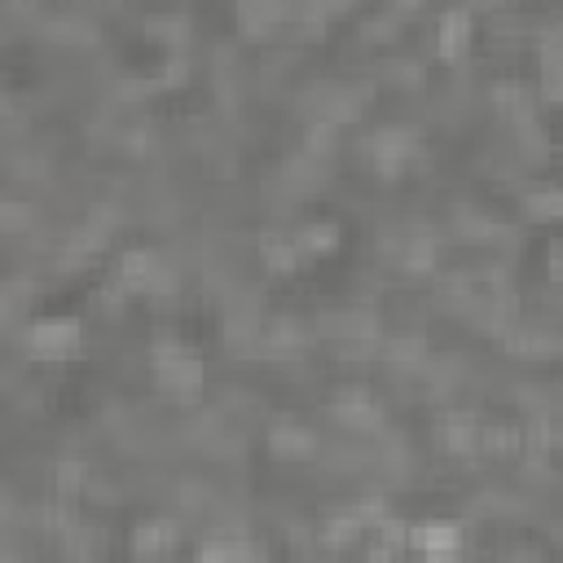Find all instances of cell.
Wrapping results in <instances>:
<instances>
[{
    "instance_id": "cell-19",
    "label": "cell",
    "mask_w": 563,
    "mask_h": 563,
    "mask_svg": "<svg viewBox=\"0 0 563 563\" xmlns=\"http://www.w3.org/2000/svg\"><path fill=\"white\" fill-rule=\"evenodd\" d=\"M374 532H379V554H384V550L397 554L401 546H410V524H401V519H392V515H384L379 524H374Z\"/></svg>"
},
{
    "instance_id": "cell-2",
    "label": "cell",
    "mask_w": 563,
    "mask_h": 563,
    "mask_svg": "<svg viewBox=\"0 0 563 563\" xmlns=\"http://www.w3.org/2000/svg\"><path fill=\"white\" fill-rule=\"evenodd\" d=\"M365 154H370L374 172L388 176V180H397V176L423 154V141H419L414 128L397 124V128H379V132H374V137L365 141Z\"/></svg>"
},
{
    "instance_id": "cell-16",
    "label": "cell",
    "mask_w": 563,
    "mask_h": 563,
    "mask_svg": "<svg viewBox=\"0 0 563 563\" xmlns=\"http://www.w3.org/2000/svg\"><path fill=\"white\" fill-rule=\"evenodd\" d=\"M432 265H436V243L432 238H410L401 247V269L406 273H432Z\"/></svg>"
},
{
    "instance_id": "cell-5",
    "label": "cell",
    "mask_w": 563,
    "mask_h": 563,
    "mask_svg": "<svg viewBox=\"0 0 563 563\" xmlns=\"http://www.w3.org/2000/svg\"><path fill=\"white\" fill-rule=\"evenodd\" d=\"M471 40H476L471 10H462V5L445 10L441 23H436V54H441V62H462L471 54Z\"/></svg>"
},
{
    "instance_id": "cell-1",
    "label": "cell",
    "mask_w": 563,
    "mask_h": 563,
    "mask_svg": "<svg viewBox=\"0 0 563 563\" xmlns=\"http://www.w3.org/2000/svg\"><path fill=\"white\" fill-rule=\"evenodd\" d=\"M150 365H154V379L167 397H176V401L203 397V361L190 348H180L176 339H159L150 348Z\"/></svg>"
},
{
    "instance_id": "cell-3",
    "label": "cell",
    "mask_w": 563,
    "mask_h": 563,
    "mask_svg": "<svg viewBox=\"0 0 563 563\" xmlns=\"http://www.w3.org/2000/svg\"><path fill=\"white\" fill-rule=\"evenodd\" d=\"M75 348H80V321L71 317H49L27 326V352L36 361H67Z\"/></svg>"
},
{
    "instance_id": "cell-11",
    "label": "cell",
    "mask_w": 563,
    "mask_h": 563,
    "mask_svg": "<svg viewBox=\"0 0 563 563\" xmlns=\"http://www.w3.org/2000/svg\"><path fill=\"white\" fill-rule=\"evenodd\" d=\"M260 260H265V269H269V273H295V269H300V260H304V251L295 247V238L265 234V238H260Z\"/></svg>"
},
{
    "instance_id": "cell-14",
    "label": "cell",
    "mask_w": 563,
    "mask_h": 563,
    "mask_svg": "<svg viewBox=\"0 0 563 563\" xmlns=\"http://www.w3.org/2000/svg\"><path fill=\"white\" fill-rule=\"evenodd\" d=\"M365 528H370V524H365L356 511H352V515H335V519H326L321 541H326V546H335V550H343V546H356Z\"/></svg>"
},
{
    "instance_id": "cell-4",
    "label": "cell",
    "mask_w": 563,
    "mask_h": 563,
    "mask_svg": "<svg viewBox=\"0 0 563 563\" xmlns=\"http://www.w3.org/2000/svg\"><path fill=\"white\" fill-rule=\"evenodd\" d=\"M330 414H335V423H343L352 432H379L384 427V406L374 401L365 388H343L330 401Z\"/></svg>"
},
{
    "instance_id": "cell-17",
    "label": "cell",
    "mask_w": 563,
    "mask_h": 563,
    "mask_svg": "<svg viewBox=\"0 0 563 563\" xmlns=\"http://www.w3.org/2000/svg\"><path fill=\"white\" fill-rule=\"evenodd\" d=\"M185 32H190V23L176 19V14H154V19H145V36L159 40V45H180Z\"/></svg>"
},
{
    "instance_id": "cell-8",
    "label": "cell",
    "mask_w": 563,
    "mask_h": 563,
    "mask_svg": "<svg viewBox=\"0 0 563 563\" xmlns=\"http://www.w3.org/2000/svg\"><path fill=\"white\" fill-rule=\"evenodd\" d=\"M269 449H273L278 458H286V462H304V458L317 454V436H313L304 423H278V427L269 432Z\"/></svg>"
},
{
    "instance_id": "cell-7",
    "label": "cell",
    "mask_w": 563,
    "mask_h": 563,
    "mask_svg": "<svg viewBox=\"0 0 563 563\" xmlns=\"http://www.w3.org/2000/svg\"><path fill=\"white\" fill-rule=\"evenodd\" d=\"M410 546L423 554H458L462 550V524L458 519H427L410 528Z\"/></svg>"
},
{
    "instance_id": "cell-18",
    "label": "cell",
    "mask_w": 563,
    "mask_h": 563,
    "mask_svg": "<svg viewBox=\"0 0 563 563\" xmlns=\"http://www.w3.org/2000/svg\"><path fill=\"white\" fill-rule=\"evenodd\" d=\"M524 212L532 221H563V190H537V195H528Z\"/></svg>"
},
{
    "instance_id": "cell-22",
    "label": "cell",
    "mask_w": 563,
    "mask_h": 563,
    "mask_svg": "<svg viewBox=\"0 0 563 563\" xmlns=\"http://www.w3.org/2000/svg\"><path fill=\"white\" fill-rule=\"evenodd\" d=\"M0 221H5V230H23V225H32V208L27 203H5V216H0Z\"/></svg>"
},
{
    "instance_id": "cell-9",
    "label": "cell",
    "mask_w": 563,
    "mask_h": 563,
    "mask_svg": "<svg viewBox=\"0 0 563 563\" xmlns=\"http://www.w3.org/2000/svg\"><path fill=\"white\" fill-rule=\"evenodd\" d=\"M480 419L476 414H449L445 423H441V445L449 449V454H458V458H467V454H480Z\"/></svg>"
},
{
    "instance_id": "cell-6",
    "label": "cell",
    "mask_w": 563,
    "mask_h": 563,
    "mask_svg": "<svg viewBox=\"0 0 563 563\" xmlns=\"http://www.w3.org/2000/svg\"><path fill=\"white\" fill-rule=\"evenodd\" d=\"M159 269H163V260L154 256V251H145V247H128L124 256H119V286L124 291H141V295H150L154 291V278H159Z\"/></svg>"
},
{
    "instance_id": "cell-15",
    "label": "cell",
    "mask_w": 563,
    "mask_h": 563,
    "mask_svg": "<svg viewBox=\"0 0 563 563\" xmlns=\"http://www.w3.org/2000/svg\"><path fill=\"white\" fill-rule=\"evenodd\" d=\"M480 449L484 454H515V449H524V432L511 427V423H484L480 427Z\"/></svg>"
},
{
    "instance_id": "cell-20",
    "label": "cell",
    "mask_w": 563,
    "mask_h": 563,
    "mask_svg": "<svg viewBox=\"0 0 563 563\" xmlns=\"http://www.w3.org/2000/svg\"><path fill=\"white\" fill-rule=\"evenodd\" d=\"M54 480H58V493H62V497H75V493L84 489V480H89V471H84V462H58V471H54Z\"/></svg>"
},
{
    "instance_id": "cell-23",
    "label": "cell",
    "mask_w": 563,
    "mask_h": 563,
    "mask_svg": "<svg viewBox=\"0 0 563 563\" xmlns=\"http://www.w3.org/2000/svg\"><path fill=\"white\" fill-rule=\"evenodd\" d=\"M550 273L563 282V243H554V247H550Z\"/></svg>"
},
{
    "instance_id": "cell-12",
    "label": "cell",
    "mask_w": 563,
    "mask_h": 563,
    "mask_svg": "<svg viewBox=\"0 0 563 563\" xmlns=\"http://www.w3.org/2000/svg\"><path fill=\"white\" fill-rule=\"evenodd\" d=\"M295 247H300L304 256H335V247H339V225H335V221H308V225L295 230Z\"/></svg>"
},
{
    "instance_id": "cell-10",
    "label": "cell",
    "mask_w": 563,
    "mask_h": 563,
    "mask_svg": "<svg viewBox=\"0 0 563 563\" xmlns=\"http://www.w3.org/2000/svg\"><path fill=\"white\" fill-rule=\"evenodd\" d=\"M176 541H180V524L176 519H150V524H141L132 532V550L145 554V559H159V554L176 550Z\"/></svg>"
},
{
    "instance_id": "cell-13",
    "label": "cell",
    "mask_w": 563,
    "mask_h": 563,
    "mask_svg": "<svg viewBox=\"0 0 563 563\" xmlns=\"http://www.w3.org/2000/svg\"><path fill=\"white\" fill-rule=\"evenodd\" d=\"M489 97H493V106H497L502 115H511V119H528V115H532V93H528L519 80H497Z\"/></svg>"
},
{
    "instance_id": "cell-21",
    "label": "cell",
    "mask_w": 563,
    "mask_h": 563,
    "mask_svg": "<svg viewBox=\"0 0 563 563\" xmlns=\"http://www.w3.org/2000/svg\"><path fill=\"white\" fill-rule=\"evenodd\" d=\"M199 554H203V559H243V554H260V550H251V546H243V541H208Z\"/></svg>"
}]
</instances>
